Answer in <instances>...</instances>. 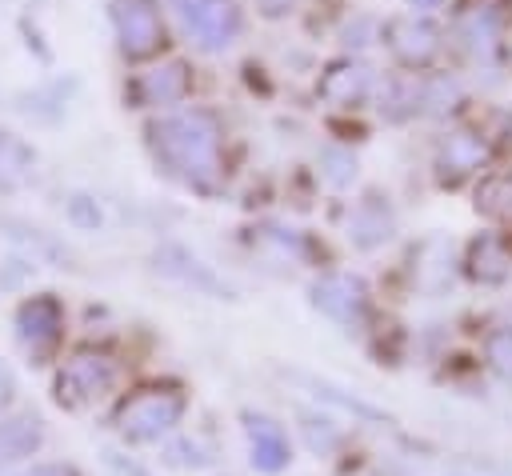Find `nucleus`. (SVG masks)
I'll return each mask as SVG.
<instances>
[{
    "instance_id": "nucleus-1",
    "label": "nucleus",
    "mask_w": 512,
    "mask_h": 476,
    "mask_svg": "<svg viewBox=\"0 0 512 476\" xmlns=\"http://www.w3.org/2000/svg\"><path fill=\"white\" fill-rule=\"evenodd\" d=\"M156 160L188 188L212 192L220 180V120L208 108H184L148 128Z\"/></svg>"
},
{
    "instance_id": "nucleus-2",
    "label": "nucleus",
    "mask_w": 512,
    "mask_h": 476,
    "mask_svg": "<svg viewBox=\"0 0 512 476\" xmlns=\"http://www.w3.org/2000/svg\"><path fill=\"white\" fill-rule=\"evenodd\" d=\"M180 32L200 48V52H224L236 44L244 20L236 0H168Z\"/></svg>"
},
{
    "instance_id": "nucleus-3",
    "label": "nucleus",
    "mask_w": 512,
    "mask_h": 476,
    "mask_svg": "<svg viewBox=\"0 0 512 476\" xmlns=\"http://www.w3.org/2000/svg\"><path fill=\"white\" fill-rule=\"evenodd\" d=\"M112 28L128 60H148L164 44V20L156 0H112Z\"/></svg>"
},
{
    "instance_id": "nucleus-4",
    "label": "nucleus",
    "mask_w": 512,
    "mask_h": 476,
    "mask_svg": "<svg viewBox=\"0 0 512 476\" xmlns=\"http://www.w3.org/2000/svg\"><path fill=\"white\" fill-rule=\"evenodd\" d=\"M384 44L388 52L404 64V68H424L436 48H440V36L428 20H416V16H392L384 24Z\"/></svg>"
},
{
    "instance_id": "nucleus-5",
    "label": "nucleus",
    "mask_w": 512,
    "mask_h": 476,
    "mask_svg": "<svg viewBox=\"0 0 512 476\" xmlns=\"http://www.w3.org/2000/svg\"><path fill=\"white\" fill-rule=\"evenodd\" d=\"M372 88H376V76H372V68H368L364 60H332V64L320 72V80H316V92H320L328 104H336V108H356V104H364V100L372 96Z\"/></svg>"
},
{
    "instance_id": "nucleus-6",
    "label": "nucleus",
    "mask_w": 512,
    "mask_h": 476,
    "mask_svg": "<svg viewBox=\"0 0 512 476\" xmlns=\"http://www.w3.org/2000/svg\"><path fill=\"white\" fill-rule=\"evenodd\" d=\"M312 300L320 312H328L332 320L352 324L364 312V280L352 272H328L312 284Z\"/></svg>"
},
{
    "instance_id": "nucleus-7",
    "label": "nucleus",
    "mask_w": 512,
    "mask_h": 476,
    "mask_svg": "<svg viewBox=\"0 0 512 476\" xmlns=\"http://www.w3.org/2000/svg\"><path fill=\"white\" fill-rule=\"evenodd\" d=\"M392 232H396V212L388 208V200H384L380 192H368V196L352 208V216H348V240H352L356 248H376V244H384Z\"/></svg>"
},
{
    "instance_id": "nucleus-8",
    "label": "nucleus",
    "mask_w": 512,
    "mask_h": 476,
    "mask_svg": "<svg viewBox=\"0 0 512 476\" xmlns=\"http://www.w3.org/2000/svg\"><path fill=\"white\" fill-rule=\"evenodd\" d=\"M192 88V72L184 60H164L156 68H148L140 80H136V92L144 104H156V108H172L188 96Z\"/></svg>"
},
{
    "instance_id": "nucleus-9",
    "label": "nucleus",
    "mask_w": 512,
    "mask_h": 476,
    "mask_svg": "<svg viewBox=\"0 0 512 476\" xmlns=\"http://www.w3.org/2000/svg\"><path fill=\"white\" fill-rule=\"evenodd\" d=\"M156 260H160V268H164V272L180 276L184 284H192V288H200V292L228 296V284H224V280H216V272H212V268H204L188 248H180V244H164V248L156 252Z\"/></svg>"
},
{
    "instance_id": "nucleus-10",
    "label": "nucleus",
    "mask_w": 512,
    "mask_h": 476,
    "mask_svg": "<svg viewBox=\"0 0 512 476\" xmlns=\"http://www.w3.org/2000/svg\"><path fill=\"white\" fill-rule=\"evenodd\" d=\"M180 412V400L168 396V392H144L140 400H132L124 408V428H132L136 436H148L156 428H164L168 420H176Z\"/></svg>"
},
{
    "instance_id": "nucleus-11",
    "label": "nucleus",
    "mask_w": 512,
    "mask_h": 476,
    "mask_svg": "<svg viewBox=\"0 0 512 476\" xmlns=\"http://www.w3.org/2000/svg\"><path fill=\"white\" fill-rule=\"evenodd\" d=\"M420 104H424V84H416V76H396L380 92V112L388 120H408L420 112Z\"/></svg>"
},
{
    "instance_id": "nucleus-12",
    "label": "nucleus",
    "mask_w": 512,
    "mask_h": 476,
    "mask_svg": "<svg viewBox=\"0 0 512 476\" xmlns=\"http://www.w3.org/2000/svg\"><path fill=\"white\" fill-rule=\"evenodd\" d=\"M56 304L52 300H32V304H24V312H20V328H24V336H36V340H52V332H56Z\"/></svg>"
},
{
    "instance_id": "nucleus-13",
    "label": "nucleus",
    "mask_w": 512,
    "mask_h": 476,
    "mask_svg": "<svg viewBox=\"0 0 512 476\" xmlns=\"http://www.w3.org/2000/svg\"><path fill=\"white\" fill-rule=\"evenodd\" d=\"M320 172L332 188H348L356 180V156L348 148H324L320 152Z\"/></svg>"
},
{
    "instance_id": "nucleus-14",
    "label": "nucleus",
    "mask_w": 512,
    "mask_h": 476,
    "mask_svg": "<svg viewBox=\"0 0 512 476\" xmlns=\"http://www.w3.org/2000/svg\"><path fill=\"white\" fill-rule=\"evenodd\" d=\"M472 160H476V144H472L468 136H452V140L440 148V160H436V164H440V172L448 176V168H452V172H464Z\"/></svg>"
},
{
    "instance_id": "nucleus-15",
    "label": "nucleus",
    "mask_w": 512,
    "mask_h": 476,
    "mask_svg": "<svg viewBox=\"0 0 512 476\" xmlns=\"http://www.w3.org/2000/svg\"><path fill=\"white\" fill-rule=\"evenodd\" d=\"M32 160H36L32 148H24L16 136L0 132V172H4V176H8V172H20V164H32Z\"/></svg>"
},
{
    "instance_id": "nucleus-16",
    "label": "nucleus",
    "mask_w": 512,
    "mask_h": 476,
    "mask_svg": "<svg viewBox=\"0 0 512 476\" xmlns=\"http://www.w3.org/2000/svg\"><path fill=\"white\" fill-rule=\"evenodd\" d=\"M68 220L76 224V228H100V208H96V200L92 196H68Z\"/></svg>"
},
{
    "instance_id": "nucleus-17",
    "label": "nucleus",
    "mask_w": 512,
    "mask_h": 476,
    "mask_svg": "<svg viewBox=\"0 0 512 476\" xmlns=\"http://www.w3.org/2000/svg\"><path fill=\"white\" fill-rule=\"evenodd\" d=\"M368 28H372V20H356V24H348V28H344V44H348V48H352V44H356V48L368 44V40H364Z\"/></svg>"
},
{
    "instance_id": "nucleus-18",
    "label": "nucleus",
    "mask_w": 512,
    "mask_h": 476,
    "mask_svg": "<svg viewBox=\"0 0 512 476\" xmlns=\"http://www.w3.org/2000/svg\"><path fill=\"white\" fill-rule=\"evenodd\" d=\"M256 4H260L268 16H280V12H288V8H292V0H256Z\"/></svg>"
},
{
    "instance_id": "nucleus-19",
    "label": "nucleus",
    "mask_w": 512,
    "mask_h": 476,
    "mask_svg": "<svg viewBox=\"0 0 512 476\" xmlns=\"http://www.w3.org/2000/svg\"><path fill=\"white\" fill-rule=\"evenodd\" d=\"M408 4H412V8H432L436 0H408Z\"/></svg>"
},
{
    "instance_id": "nucleus-20",
    "label": "nucleus",
    "mask_w": 512,
    "mask_h": 476,
    "mask_svg": "<svg viewBox=\"0 0 512 476\" xmlns=\"http://www.w3.org/2000/svg\"><path fill=\"white\" fill-rule=\"evenodd\" d=\"M0 188H12V176H4V172H0Z\"/></svg>"
}]
</instances>
